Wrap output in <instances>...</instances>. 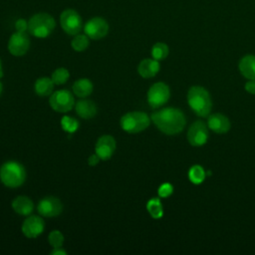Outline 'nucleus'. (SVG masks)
I'll return each instance as SVG.
<instances>
[{
    "mask_svg": "<svg viewBox=\"0 0 255 255\" xmlns=\"http://www.w3.org/2000/svg\"><path fill=\"white\" fill-rule=\"evenodd\" d=\"M150 120L163 133L173 135L181 132L185 127L184 114L176 108H164L151 114Z\"/></svg>",
    "mask_w": 255,
    "mask_h": 255,
    "instance_id": "obj_1",
    "label": "nucleus"
},
{
    "mask_svg": "<svg viewBox=\"0 0 255 255\" xmlns=\"http://www.w3.org/2000/svg\"><path fill=\"white\" fill-rule=\"evenodd\" d=\"M187 103L198 117H207L212 109V100L209 92L201 86H192L187 92Z\"/></svg>",
    "mask_w": 255,
    "mask_h": 255,
    "instance_id": "obj_2",
    "label": "nucleus"
},
{
    "mask_svg": "<svg viewBox=\"0 0 255 255\" xmlns=\"http://www.w3.org/2000/svg\"><path fill=\"white\" fill-rule=\"evenodd\" d=\"M0 179L7 187H19L25 182L26 170L17 161H7L0 167Z\"/></svg>",
    "mask_w": 255,
    "mask_h": 255,
    "instance_id": "obj_3",
    "label": "nucleus"
},
{
    "mask_svg": "<svg viewBox=\"0 0 255 255\" xmlns=\"http://www.w3.org/2000/svg\"><path fill=\"white\" fill-rule=\"evenodd\" d=\"M56 22L54 18L45 12L33 15L28 21V31L37 38L48 37L55 29Z\"/></svg>",
    "mask_w": 255,
    "mask_h": 255,
    "instance_id": "obj_4",
    "label": "nucleus"
},
{
    "mask_svg": "<svg viewBox=\"0 0 255 255\" xmlns=\"http://www.w3.org/2000/svg\"><path fill=\"white\" fill-rule=\"evenodd\" d=\"M150 118L143 112H129L124 115L121 119L122 128L128 133H137L148 128Z\"/></svg>",
    "mask_w": 255,
    "mask_h": 255,
    "instance_id": "obj_5",
    "label": "nucleus"
},
{
    "mask_svg": "<svg viewBox=\"0 0 255 255\" xmlns=\"http://www.w3.org/2000/svg\"><path fill=\"white\" fill-rule=\"evenodd\" d=\"M50 107L58 113L70 112L75 106V99L71 92L67 90H59L50 96Z\"/></svg>",
    "mask_w": 255,
    "mask_h": 255,
    "instance_id": "obj_6",
    "label": "nucleus"
},
{
    "mask_svg": "<svg viewBox=\"0 0 255 255\" xmlns=\"http://www.w3.org/2000/svg\"><path fill=\"white\" fill-rule=\"evenodd\" d=\"M169 97V87L162 82L154 83L147 91V103L152 109H157L163 106L165 103H167Z\"/></svg>",
    "mask_w": 255,
    "mask_h": 255,
    "instance_id": "obj_7",
    "label": "nucleus"
},
{
    "mask_svg": "<svg viewBox=\"0 0 255 255\" xmlns=\"http://www.w3.org/2000/svg\"><path fill=\"white\" fill-rule=\"evenodd\" d=\"M62 29L69 35H77L83 28V21L80 14L74 9H66L60 15Z\"/></svg>",
    "mask_w": 255,
    "mask_h": 255,
    "instance_id": "obj_8",
    "label": "nucleus"
},
{
    "mask_svg": "<svg viewBox=\"0 0 255 255\" xmlns=\"http://www.w3.org/2000/svg\"><path fill=\"white\" fill-rule=\"evenodd\" d=\"M208 139V127L202 121L192 123L187 130V140L192 146H201Z\"/></svg>",
    "mask_w": 255,
    "mask_h": 255,
    "instance_id": "obj_9",
    "label": "nucleus"
},
{
    "mask_svg": "<svg viewBox=\"0 0 255 255\" xmlns=\"http://www.w3.org/2000/svg\"><path fill=\"white\" fill-rule=\"evenodd\" d=\"M84 31L89 38L99 40L106 37L109 33V24L102 17H94L85 24Z\"/></svg>",
    "mask_w": 255,
    "mask_h": 255,
    "instance_id": "obj_10",
    "label": "nucleus"
},
{
    "mask_svg": "<svg viewBox=\"0 0 255 255\" xmlns=\"http://www.w3.org/2000/svg\"><path fill=\"white\" fill-rule=\"evenodd\" d=\"M30 47V39L26 32H15L11 35L8 42V50L10 54L16 57L25 55Z\"/></svg>",
    "mask_w": 255,
    "mask_h": 255,
    "instance_id": "obj_11",
    "label": "nucleus"
},
{
    "mask_svg": "<svg viewBox=\"0 0 255 255\" xmlns=\"http://www.w3.org/2000/svg\"><path fill=\"white\" fill-rule=\"evenodd\" d=\"M37 210L44 217H56L61 214L63 203L58 197L46 196L39 201Z\"/></svg>",
    "mask_w": 255,
    "mask_h": 255,
    "instance_id": "obj_12",
    "label": "nucleus"
},
{
    "mask_svg": "<svg viewBox=\"0 0 255 255\" xmlns=\"http://www.w3.org/2000/svg\"><path fill=\"white\" fill-rule=\"evenodd\" d=\"M45 228V222L42 217L37 215L28 216L22 224V232L27 238L38 237Z\"/></svg>",
    "mask_w": 255,
    "mask_h": 255,
    "instance_id": "obj_13",
    "label": "nucleus"
},
{
    "mask_svg": "<svg viewBox=\"0 0 255 255\" xmlns=\"http://www.w3.org/2000/svg\"><path fill=\"white\" fill-rule=\"evenodd\" d=\"M116 143H117L116 139L112 135L110 134L102 135L97 140L95 151L101 159L103 160L110 159L116 149V145H117Z\"/></svg>",
    "mask_w": 255,
    "mask_h": 255,
    "instance_id": "obj_14",
    "label": "nucleus"
},
{
    "mask_svg": "<svg viewBox=\"0 0 255 255\" xmlns=\"http://www.w3.org/2000/svg\"><path fill=\"white\" fill-rule=\"evenodd\" d=\"M207 127L216 133H225L230 129L231 124L225 115L214 113L208 117Z\"/></svg>",
    "mask_w": 255,
    "mask_h": 255,
    "instance_id": "obj_15",
    "label": "nucleus"
},
{
    "mask_svg": "<svg viewBox=\"0 0 255 255\" xmlns=\"http://www.w3.org/2000/svg\"><path fill=\"white\" fill-rule=\"evenodd\" d=\"M238 69L244 78L255 80V55L247 54L243 56L238 63Z\"/></svg>",
    "mask_w": 255,
    "mask_h": 255,
    "instance_id": "obj_16",
    "label": "nucleus"
},
{
    "mask_svg": "<svg viewBox=\"0 0 255 255\" xmlns=\"http://www.w3.org/2000/svg\"><path fill=\"white\" fill-rule=\"evenodd\" d=\"M159 69H160V66L158 61L153 58L143 59L142 61H140V63L137 66L138 74L144 79L154 77L159 72Z\"/></svg>",
    "mask_w": 255,
    "mask_h": 255,
    "instance_id": "obj_17",
    "label": "nucleus"
},
{
    "mask_svg": "<svg viewBox=\"0 0 255 255\" xmlns=\"http://www.w3.org/2000/svg\"><path fill=\"white\" fill-rule=\"evenodd\" d=\"M75 108H76V112H77L78 116L81 117L82 119H85V120H89V119L94 118L97 114V111H98L95 102H93L91 100L78 101L76 103Z\"/></svg>",
    "mask_w": 255,
    "mask_h": 255,
    "instance_id": "obj_18",
    "label": "nucleus"
},
{
    "mask_svg": "<svg viewBox=\"0 0 255 255\" xmlns=\"http://www.w3.org/2000/svg\"><path fill=\"white\" fill-rule=\"evenodd\" d=\"M12 208L16 213L27 216L32 213L34 209V203L28 196L20 195L14 198L12 201Z\"/></svg>",
    "mask_w": 255,
    "mask_h": 255,
    "instance_id": "obj_19",
    "label": "nucleus"
},
{
    "mask_svg": "<svg viewBox=\"0 0 255 255\" xmlns=\"http://www.w3.org/2000/svg\"><path fill=\"white\" fill-rule=\"evenodd\" d=\"M34 90L36 94L40 97L51 96L54 90V82L51 78L42 77L39 78L34 85Z\"/></svg>",
    "mask_w": 255,
    "mask_h": 255,
    "instance_id": "obj_20",
    "label": "nucleus"
},
{
    "mask_svg": "<svg viewBox=\"0 0 255 255\" xmlns=\"http://www.w3.org/2000/svg\"><path fill=\"white\" fill-rule=\"evenodd\" d=\"M73 92L74 94L79 97V98H86L88 96H90L93 92L94 86L93 83L87 79V78H82L77 80L74 84H73Z\"/></svg>",
    "mask_w": 255,
    "mask_h": 255,
    "instance_id": "obj_21",
    "label": "nucleus"
},
{
    "mask_svg": "<svg viewBox=\"0 0 255 255\" xmlns=\"http://www.w3.org/2000/svg\"><path fill=\"white\" fill-rule=\"evenodd\" d=\"M146 209L150 216L154 219H158L163 215V209L162 204L159 200V198H151L148 200L146 204Z\"/></svg>",
    "mask_w": 255,
    "mask_h": 255,
    "instance_id": "obj_22",
    "label": "nucleus"
},
{
    "mask_svg": "<svg viewBox=\"0 0 255 255\" xmlns=\"http://www.w3.org/2000/svg\"><path fill=\"white\" fill-rule=\"evenodd\" d=\"M150 53H151V56L153 59H155L157 61H161V60H164L168 56L169 48L165 43L157 42L152 46Z\"/></svg>",
    "mask_w": 255,
    "mask_h": 255,
    "instance_id": "obj_23",
    "label": "nucleus"
},
{
    "mask_svg": "<svg viewBox=\"0 0 255 255\" xmlns=\"http://www.w3.org/2000/svg\"><path fill=\"white\" fill-rule=\"evenodd\" d=\"M188 178L194 184H200L205 178V171L201 165L195 164L188 171Z\"/></svg>",
    "mask_w": 255,
    "mask_h": 255,
    "instance_id": "obj_24",
    "label": "nucleus"
},
{
    "mask_svg": "<svg viewBox=\"0 0 255 255\" xmlns=\"http://www.w3.org/2000/svg\"><path fill=\"white\" fill-rule=\"evenodd\" d=\"M90 41L86 34H77L71 42L72 48L77 52H83L89 47Z\"/></svg>",
    "mask_w": 255,
    "mask_h": 255,
    "instance_id": "obj_25",
    "label": "nucleus"
},
{
    "mask_svg": "<svg viewBox=\"0 0 255 255\" xmlns=\"http://www.w3.org/2000/svg\"><path fill=\"white\" fill-rule=\"evenodd\" d=\"M70 77V73L66 68H58L52 74V80L56 85H63Z\"/></svg>",
    "mask_w": 255,
    "mask_h": 255,
    "instance_id": "obj_26",
    "label": "nucleus"
},
{
    "mask_svg": "<svg viewBox=\"0 0 255 255\" xmlns=\"http://www.w3.org/2000/svg\"><path fill=\"white\" fill-rule=\"evenodd\" d=\"M61 126H62V128L65 131L72 133V132H74L78 129L79 122L76 119L72 118V117L65 116L61 120Z\"/></svg>",
    "mask_w": 255,
    "mask_h": 255,
    "instance_id": "obj_27",
    "label": "nucleus"
},
{
    "mask_svg": "<svg viewBox=\"0 0 255 255\" xmlns=\"http://www.w3.org/2000/svg\"><path fill=\"white\" fill-rule=\"evenodd\" d=\"M48 241L53 248L62 247L64 243V235L59 230H53L48 236Z\"/></svg>",
    "mask_w": 255,
    "mask_h": 255,
    "instance_id": "obj_28",
    "label": "nucleus"
},
{
    "mask_svg": "<svg viewBox=\"0 0 255 255\" xmlns=\"http://www.w3.org/2000/svg\"><path fill=\"white\" fill-rule=\"evenodd\" d=\"M172 190H173V187L170 183H168V182L162 183L158 187V195L160 197H167L172 193Z\"/></svg>",
    "mask_w": 255,
    "mask_h": 255,
    "instance_id": "obj_29",
    "label": "nucleus"
},
{
    "mask_svg": "<svg viewBox=\"0 0 255 255\" xmlns=\"http://www.w3.org/2000/svg\"><path fill=\"white\" fill-rule=\"evenodd\" d=\"M15 28L19 32H26L28 30V22L25 19H19L15 23Z\"/></svg>",
    "mask_w": 255,
    "mask_h": 255,
    "instance_id": "obj_30",
    "label": "nucleus"
},
{
    "mask_svg": "<svg viewBox=\"0 0 255 255\" xmlns=\"http://www.w3.org/2000/svg\"><path fill=\"white\" fill-rule=\"evenodd\" d=\"M244 89L247 93L255 95V80H248L244 85Z\"/></svg>",
    "mask_w": 255,
    "mask_h": 255,
    "instance_id": "obj_31",
    "label": "nucleus"
},
{
    "mask_svg": "<svg viewBox=\"0 0 255 255\" xmlns=\"http://www.w3.org/2000/svg\"><path fill=\"white\" fill-rule=\"evenodd\" d=\"M100 159H101V158L99 157V155H98L97 153H95V154H92V155L89 156L88 163H89V165H91V166H95V165H97V164L99 163Z\"/></svg>",
    "mask_w": 255,
    "mask_h": 255,
    "instance_id": "obj_32",
    "label": "nucleus"
},
{
    "mask_svg": "<svg viewBox=\"0 0 255 255\" xmlns=\"http://www.w3.org/2000/svg\"><path fill=\"white\" fill-rule=\"evenodd\" d=\"M52 255H66L67 252L65 250L62 249V247H59V248H54L51 252H50Z\"/></svg>",
    "mask_w": 255,
    "mask_h": 255,
    "instance_id": "obj_33",
    "label": "nucleus"
},
{
    "mask_svg": "<svg viewBox=\"0 0 255 255\" xmlns=\"http://www.w3.org/2000/svg\"><path fill=\"white\" fill-rule=\"evenodd\" d=\"M3 77V69H2V64H1V60H0V78Z\"/></svg>",
    "mask_w": 255,
    "mask_h": 255,
    "instance_id": "obj_34",
    "label": "nucleus"
},
{
    "mask_svg": "<svg viewBox=\"0 0 255 255\" xmlns=\"http://www.w3.org/2000/svg\"><path fill=\"white\" fill-rule=\"evenodd\" d=\"M2 89H3V86H2V83L0 82V96H1V93H2Z\"/></svg>",
    "mask_w": 255,
    "mask_h": 255,
    "instance_id": "obj_35",
    "label": "nucleus"
}]
</instances>
